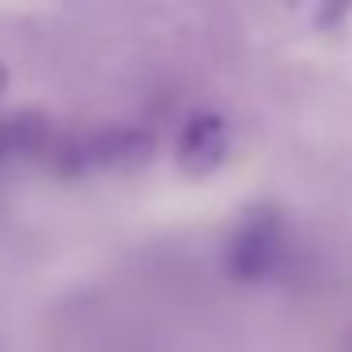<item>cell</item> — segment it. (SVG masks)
<instances>
[{
	"instance_id": "6",
	"label": "cell",
	"mask_w": 352,
	"mask_h": 352,
	"mask_svg": "<svg viewBox=\"0 0 352 352\" xmlns=\"http://www.w3.org/2000/svg\"><path fill=\"white\" fill-rule=\"evenodd\" d=\"M8 91V69H4V61H0V95Z\"/></svg>"
},
{
	"instance_id": "5",
	"label": "cell",
	"mask_w": 352,
	"mask_h": 352,
	"mask_svg": "<svg viewBox=\"0 0 352 352\" xmlns=\"http://www.w3.org/2000/svg\"><path fill=\"white\" fill-rule=\"evenodd\" d=\"M349 4L352 0H322V23H337V19L344 16V12H349Z\"/></svg>"
},
{
	"instance_id": "2",
	"label": "cell",
	"mask_w": 352,
	"mask_h": 352,
	"mask_svg": "<svg viewBox=\"0 0 352 352\" xmlns=\"http://www.w3.org/2000/svg\"><path fill=\"white\" fill-rule=\"evenodd\" d=\"M284 258H288V223L276 208L246 212L223 250V265H228L231 280L239 284H261L276 276Z\"/></svg>"
},
{
	"instance_id": "4",
	"label": "cell",
	"mask_w": 352,
	"mask_h": 352,
	"mask_svg": "<svg viewBox=\"0 0 352 352\" xmlns=\"http://www.w3.org/2000/svg\"><path fill=\"white\" fill-rule=\"evenodd\" d=\"M54 148L50 118L38 110H19V114L0 118V175L23 167L31 160H42Z\"/></svg>"
},
{
	"instance_id": "3",
	"label": "cell",
	"mask_w": 352,
	"mask_h": 352,
	"mask_svg": "<svg viewBox=\"0 0 352 352\" xmlns=\"http://www.w3.org/2000/svg\"><path fill=\"white\" fill-rule=\"evenodd\" d=\"M231 152V125L216 110H197L182 122L175 140V160L186 175H208Z\"/></svg>"
},
{
	"instance_id": "1",
	"label": "cell",
	"mask_w": 352,
	"mask_h": 352,
	"mask_svg": "<svg viewBox=\"0 0 352 352\" xmlns=\"http://www.w3.org/2000/svg\"><path fill=\"white\" fill-rule=\"evenodd\" d=\"M155 152V133L144 125H107L84 137L57 140L46 160L61 175L76 178L87 170H133L144 167Z\"/></svg>"
}]
</instances>
